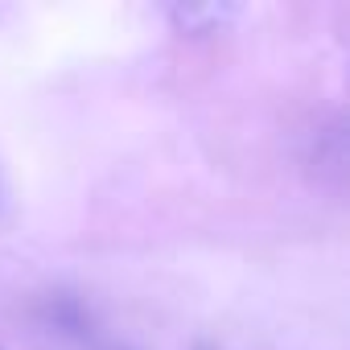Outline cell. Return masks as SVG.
Instances as JSON below:
<instances>
[]
</instances>
